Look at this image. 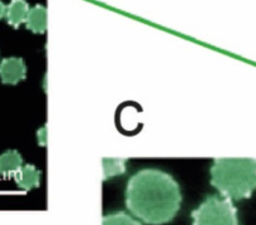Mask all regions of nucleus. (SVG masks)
<instances>
[{"mask_svg":"<svg viewBox=\"0 0 256 225\" xmlns=\"http://www.w3.org/2000/svg\"><path fill=\"white\" fill-rule=\"evenodd\" d=\"M22 166L23 157L16 150H8L0 155V176H14Z\"/></svg>","mask_w":256,"mask_h":225,"instance_id":"obj_7","label":"nucleus"},{"mask_svg":"<svg viewBox=\"0 0 256 225\" xmlns=\"http://www.w3.org/2000/svg\"><path fill=\"white\" fill-rule=\"evenodd\" d=\"M126 206L144 224L164 225L181 207L182 194L172 175L157 169L140 170L126 186Z\"/></svg>","mask_w":256,"mask_h":225,"instance_id":"obj_1","label":"nucleus"},{"mask_svg":"<svg viewBox=\"0 0 256 225\" xmlns=\"http://www.w3.org/2000/svg\"><path fill=\"white\" fill-rule=\"evenodd\" d=\"M102 225H142L140 220L123 211L112 212L103 216Z\"/></svg>","mask_w":256,"mask_h":225,"instance_id":"obj_10","label":"nucleus"},{"mask_svg":"<svg viewBox=\"0 0 256 225\" xmlns=\"http://www.w3.org/2000/svg\"><path fill=\"white\" fill-rule=\"evenodd\" d=\"M46 126L42 128H39V130L36 131V140H38V143L40 146H46Z\"/></svg>","mask_w":256,"mask_h":225,"instance_id":"obj_11","label":"nucleus"},{"mask_svg":"<svg viewBox=\"0 0 256 225\" xmlns=\"http://www.w3.org/2000/svg\"><path fill=\"white\" fill-rule=\"evenodd\" d=\"M192 225H241L234 201L218 195H208L191 212Z\"/></svg>","mask_w":256,"mask_h":225,"instance_id":"obj_3","label":"nucleus"},{"mask_svg":"<svg viewBox=\"0 0 256 225\" xmlns=\"http://www.w3.org/2000/svg\"><path fill=\"white\" fill-rule=\"evenodd\" d=\"M126 162H127V160L120 159V157H104L102 161L103 180L107 181V180L124 174Z\"/></svg>","mask_w":256,"mask_h":225,"instance_id":"obj_9","label":"nucleus"},{"mask_svg":"<svg viewBox=\"0 0 256 225\" xmlns=\"http://www.w3.org/2000/svg\"><path fill=\"white\" fill-rule=\"evenodd\" d=\"M13 177L16 186L24 191H30L40 185V171L32 164L23 165Z\"/></svg>","mask_w":256,"mask_h":225,"instance_id":"obj_5","label":"nucleus"},{"mask_svg":"<svg viewBox=\"0 0 256 225\" xmlns=\"http://www.w3.org/2000/svg\"><path fill=\"white\" fill-rule=\"evenodd\" d=\"M26 77V66L18 57H9L0 62V80L3 85L16 86Z\"/></svg>","mask_w":256,"mask_h":225,"instance_id":"obj_4","label":"nucleus"},{"mask_svg":"<svg viewBox=\"0 0 256 225\" xmlns=\"http://www.w3.org/2000/svg\"><path fill=\"white\" fill-rule=\"evenodd\" d=\"M26 29L36 34H43L46 31V9L44 6L36 4L29 9L26 21Z\"/></svg>","mask_w":256,"mask_h":225,"instance_id":"obj_8","label":"nucleus"},{"mask_svg":"<svg viewBox=\"0 0 256 225\" xmlns=\"http://www.w3.org/2000/svg\"><path fill=\"white\" fill-rule=\"evenodd\" d=\"M29 9L30 7L26 0H12L6 11V19L9 26L19 28L22 24L26 23Z\"/></svg>","mask_w":256,"mask_h":225,"instance_id":"obj_6","label":"nucleus"},{"mask_svg":"<svg viewBox=\"0 0 256 225\" xmlns=\"http://www.w3.org/2000/svg\"><path fill=\"white\" fill-rule=\"evenodd\" d=\"M210 184L221 196L240 201L256 191V157H220L210 169Z\"/></svg>","mask_w":256,"mask_h":225,"instance_id":"obj_2","label":"nucleus"},{"mask_svg":"<svg viewBox=\"0 0 256 225\" xmlns=\"http://www.w3.org/2000/svg\"><path fill=\"white\" fill-rule=\"evenodd\" d=\"M6 6L0 0V19H3L6 17Z\"/></svg>","mask_w":256,"mask_h":225,"instance_id":"obj_12","label":"nucleus"}]
</instances>
